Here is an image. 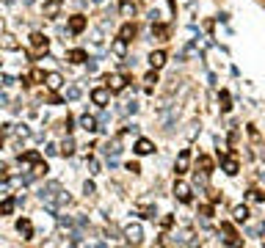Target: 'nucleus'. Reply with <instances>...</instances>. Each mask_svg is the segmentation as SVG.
I'll list each match as a JSON object with an SVG mask.
<instances>
[{"label":"nucleus","mask_w":265,"mask_h":248,"mask_svg":"<svg viewBox=\"0 0 265 248\" xmlns=\"http://www.w3.org/2000/svg\"><path fill=\"white\" fill-rule=\"evenodd\" d=\"M119 11L125 14V17H135V6H132V3H127V0L122 3V8H119Z\"/></svg>","instance_id":"5701e85b"},{"label":"nucleus","mask_w":265,"mask_h":248,"mask_svg":"<svg viewBox=\"0 0 265 248\" xmlns=\"http://www.w3.org/2000/svg\"><path fill=\"white\" fill-rule=\"evenodd\" d=\"M20 163H39V152H25V155H20Z\"/></svg>","instance_id":"aec40b11"},{"label":"nucleus","mask_w":265,"mask_h":248,"mask_svg":"<svg viewBox=\"0 0 265 248\" xmlns=\"http://www.w3.org/2000/svg\"><path fill=\"white\" fill-rule=\"evenodd\" d=\"M218 102H221V110H230V108H232V105H230V94H227V91H221Z\"/></svg>","instance_id":"b1692460"},{"label":"nucleus","mask_w":265,"mask_h":248,"mask_svg":"<svg viewBox=\"0 0 265 248\" xmlns=\"http://www.w3.org/2000/svg\"><path fill=\"white\" fill-rule=\"evenodd\" d=\"M72 152H75V141H72V138H66V141L61 144V155H66V157H69Z\"/></svg>","instance_id":"412c9836"},{"label":"nucleus","mask_w":265,"mask_h":248,"mask_svg":"<svg viewBox=\"0 0 265 248\" xmlns=\"http://www.w3.org/2000/svg\"><path fill=\"white\" fill-rule=\"evenodd\" d=\"M147 83H149V86H152V83H158V75H155V72H149V75H147Z\"/></svg>","instance_id":"bb28decb"},{"label":"nucleus","mask_w":265,"mask_h":248,"mask_svg":"<svg viewBox=\"0 0 265 248\" xmlns=\"http://www.w3.org/2000/svg\"><path fill=\"white\" fill-rule=\"evenodd\" d=\"M14 207H17V199H6L3 204H0V215H8Z\"/></svg>","instance_id":"6ab92c4d"},{"label":"nucleus","mask_w":265,"mask_h":248,"mask_svg":"<svg viewBox=\"0 0 265 248\" xmlns=\"http://www.w3.org/2000/svg\"><path fill=\"white\" fill-rule=\"evenodd\" d=\"M174 196L182 201V204H191V187L185 185V182H177L174 185Z\"/></svg>","instance_id":"39448f33"},{"label":"nucleus","mask_w":265,"mask_h":248,"mask_svg":"<svg viewBox=\"0 0 265 248\" xmlns=\"http://www.w3.org/2000/svg\"><path fill=\"white\" fill-rule=\"evenodd\" d=\"M163 63H166V53H163V50H158V53L149 55V66L152 69H161Z\"/></svg>","instance_id":"9d476101"},{"label":"nucleus","mask_w":265,"mask_h":248,"mask_svg":"<svg viewBox=\"0 0 265 248\" xmlns=\"http://www.w3.org/2000/svg\"><path fill=\"white\" fill-rule=\"evenodd\" d=\"M44 83H47L50 91H58L64 80H61V75H58V72H50V75H44Z\"/></svg>","instance_id":"6e6552de"},{"label":"nucleus","mask_w":265,"mask_h":248,"mask_svg":"<svg viewBox=\"0 0 265 248\" xmlns=\"http://www.w3.org/2000/svg\"><path fill=\"white\" fill-rule=\"evenodd\" d=\"M135 152H138V155H152L155 146H152V141H147V138H138V141H135Z\"/></svg>","instance_id":"1a4fd4ad"},{"label":"nucleus","mask_w":265,"mask_h":248,"mask_svg":"<svg viewBox=\"0 0 265 248\" xmlns=\"http://www.w3.org/2000/svg\"><path fill=\"white\" fill-rule=\"evenodd\" d=\"M3 39H6V41H3V44H6L8 50H17V41H11V36H3Z\"/></svg>","instance_id":"a878e982"},{"label":"nucleus","mask_w":265,"mask_h":248,"mask_svg":"<svg viewBox=\"0 0 265 248\" xmlns=\"http://www.w3.org/2000/svg\"><path fill=\"white\" fill-rule=\"evenodd\" d=\"M17 229H20V234H25V240H28L31 234H33V226H31V220H25V218L17 220Z\"/></svg>","instance_id":"4468645a"},{"label":"nucleus","mask_w":265,"mask_h":248,"mask_svg":"<svg viewBox=\"0 0 265 248\" xmlns=\"http://www.w3.org/2000/svg\"><path fill=\"white\" fill-rule=\"evenodd\" d=\"M69 61L72 63H83V61H89V55H86V50H72V53H69Z\"/></svg>","instance_id":"f3484780"},{"label":"nucleus","mask_w":265,"mask_h":248,"mask_svg":"<svg viewBox=\"0 0 265 248\" xmlns=\"http://www.w3.org/2000/svg\"><path fill=\"white\" fill-rule=\"evenodd\" d=\"M125 50H127V41L125 39H116V41H113V53H116V55H125Z\"/></svg>","instance_id":"4be33fe9"},{"label":"nucleus","mask_w":265,"mask_h":248,"mask_svg":"<svg viewBox=\"0 0 265 248\" xmlns=\"http://www.w3.org/2000/svg\"><path fill=\"white\" fill-rule=\"evenodd\" d=\"M80 124H83V130H89V132L97 130V119H94V116H83V119H80Z\"/></svg>","instance_id":"a211bd4d"},{"label":"nucleus","mask_w":265,"mask_h":248,"mask_svg":"<svg viewBox=\"0 0 265 248\" xmlns=\"http://www.w3.org/2000/svg\"><path fill=\"white\" fill-rule=\"evenodd\" d=\"M58 6H61V0H50L47 6H44V17H50V20H53V17L58 14Z\"/></svg>","instance_id":"dca6fc26"},{"label":"nucleus","mask_w":265,"mask_h":248,"mask_svg":"<svg viewBox=\"0 0 265 248\" xmlns=\"http://www.w3.org/2000/svg\"><path fill=\"white\" fill-rule=\"evenodd\" d=\"M188 163H191V152L182 149L180 157H177V174H185V171H188Z\"/></svg>","instance_id":"0eeeda50"},{"label":"nucleus","mask_w":265,"mask_h":248,"mask_svg":"<svg viewBox=\"0 0 265 248\" xmlns=\"http://www.w3.org/2000/svg\"><path fill=\"white\" fill-rule=\"evenodd\" d=\"M224 171L230 174V177H235L237 174V160L235 157H224Z\"/></svg>","instance_id":"2eb2a0df"},{"label":"nucleus","mask_w":265,"mask_h":248,"mask_svg":"<svg viewBox=\"0 0 265 248\" xmlns=\"http://www.w3.org/2000/svg\"><path fill=\"white\" fill-rule=\"evenodd\" d=\"M105 86H108V91H111V94H119V91H125L127 77L125 75H108V77H105Z\"/></svg>","instance_id":"f03ea898"},{"label":"nucleus","mask_w":265,"mask_h":248,"mask_svg":"<svg viewBox=\"0 0 265 248\" xmlns=\"http://www.w3.org/2000/svg\"><path fill=\"white\" fill-rule=\"evenodd\" d=\"M83 28H86V17H80V14H75V17L69 20V31H72V33H80Z\"/></svg>","instance_id":"9b49d317"},{"label":"nucleus","mask_w":265,"mask_h":248,"mask_svg":"<svg viewBox=\"0 0 265 248\" xmlns=\"http://www.w3.org/2000/svg\"><path fill=\"white\" fill-rule=\"evenodd\" d=\"M31 47H33L36 53H47V39H44L42 33H33L31 36Z\"/></svg>","instance_id":"423d86ee"},{"label":"nucleus","mask_w":265,"mask_h":248,"mask_svg":"<svg viewBox=\"0 0 265 248\" xmlns=\"http://www.w3.org/2000/svg\"><path fill=\"white\" fill-rule=\"evenodd\" d=\"M132 36H135V25H132V22H127V25H122V31H119V39L130 41Z\"/></svg>","instance_id":"ddd939ff"},{"label":"nucleus","mask_w":265,"mask_h":248,"mask_svg":"<svg viewBox=\"0 0 265 248\" xmlns=\"http://www.w3.org/2000/svg\"><path fill=\"white\" fill-rule=\"evenodd\" d=\"M39 199H42L44 204H50V207L69 204V196H66V193H61V185H58V182H50V185H44L42 193H39Z\"/></svg>","instance_id":"f257e3e1"},{"label":"nucleus","mask_w":265,"mask_h":248,"mask_svg":"<svg viewBox=\"0 0 265 248\" xmlns=\"http://www.w3.org/2000/svg\"><path fill=\"white\" fill-rule=\"evenodd\" d=\"M232 218L237 220V223H243L246 218H249V207L246 204H240V207H235V210H232Z\"/></svg>","instance_id":"f8f14e48"},{"label":"nucleus","mask_w":265,"mask_h":248,"mask_svg":"<svg viewBox=\"0 0 265 248\" xmlns=\"http://www.w3.org/2000/svg\"><path fill=\"white\" fill-rule=\"evenodd\" d=\"M31 80H36V83H39V80H44V72H39V69H33V72H31Z\"/></svg>","instance_id":"393cba45"},{"label":"nucleus","mask_w":265,"mask_h":248,"mask_svg":"<svg viewBox=\"0 0 265 248\" xmlns=\"http://www.w3.org/2000/svg\"><path fill=\"white\" fill-rule=\"evenodd\" d=\"M91 99H94V105L105 108V105H108V99H111V91H108V86H105V89H94V91H91Z\"/></svg>","instance_id":"7ed1b4c3"},{"label":"nucleus","mask_w":265,"mask_h":248,"mask_svg":"<svg viewBox=\"0 0 265 248\" xmlns=\"http://www.w3.org/2000/svg\"><path fill=\"white\" fill-rule=\"evenodd\" d=\"M125 237H127V243L138 246V243H141V226H138V223H130V226H125Z\"/></svg>","instance_id":"20e7f679"},{"label":"nucleus","mask_w":265,"mask_h":248,"mask_svg":"<svg viewBox=\"0 0 265 248\" xmlns=\"http://www.w3.org/2000/svg\"><path fill=\"white\" fill-rule=\"evenodd\" d=\"M0 144H3V135H0Z\"/></svg>","instance_id":"cd10ccee"}]
</instances>
